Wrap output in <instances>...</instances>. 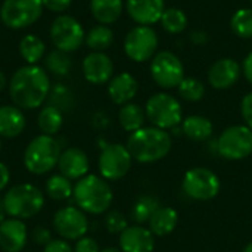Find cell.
Returning <instances> with one entry per match:
<instances>
[{
    "label": "cell",
    "instance_id": "8d00e7d4",
    "mask_svg": "<svg viewBox=\"0 0 252 252\" xmlns=\"http://www.w3.org/2000/svg\"><path fill=\"white\" fill-rule=\"evenodd\" d=\"M31 236H32V241H34L37 245H43V247H46L49 242L53 241V239H52V233H50L46 227H41V226L35 227V229L32 230Z\"/></svg>",
    "mask_w": 252,
    "mask_h": 252
},
{
    "label": "cell",
    "instance_id": "d6a6232c",
    "mask_svg": "<svg viewBox=\"0 0 252 252\" xmlns=\"http://www.w3.org/2000/svg\"><path fill=\"white\" fill-rule=\"evenodd\" d=\"M230 27L238 37L252 38V9H238L232 15Z\"/></svg>",
    "mask_w": 252,
    "mask_h": 252
},
{
    "label": "cell",
    "instance_id": "52a82bcc",
    "mask_svg": "<svg viewBox=\"0 0 252 252\" xmlns=\"http://www.w3.org/2000/svg\"><path fill=\"white\" fill-rule=\"evenodd\" d=\"M43 7L41 0H4L0 7V18L7 28L21 30L35 24Z\"/></svg>",
    "mask_w": 252,
    "mask_h": 252
},
{
    "label": "cell",
    "instance_id": "f1b7e54d",
    "mask_svg": "<svg viewBox=\"0 0 252 252\" xmlns=\"http://www.w3.org/2000/svg\"><path fill=\"white\" fill-rule=\"evenodd\" d=\"M84 41L93 52H103L111 47L114 41V32L108 25L99 24L86 34Z\"/></svg>",
    "mask_w": 252,
    "mask_h": 252
},
{
    "label": "cell",
    "instance_id": "f6af8a7d",
    "mask_svg": "<svg viewBox=\"0 0 252 252\" xmlns=\"http://www.w3.org/2000/svg\"><path fill=\"white\" fill-rule=\"evenodd\" d=\"M4 86H6V77H4V74L0 71V92L4 89Z\"/></svg>",
    "mask_w": 252,
    "mask_h": 252
},
{
    "label": "cell",
    "instance_id": "d590c367",
    "mask_svg": "<svg viewBox=\"0 0 252 252\" xmlns=\"http://www.w3.org/2000/svg\"><path fill=\"white\" fill-rule=\"evenodd\" d=\"M105 224L106 229L111 233H123L128 226H127V220L126 217L120 213V211H111L106 217H105Z\"/></svg>",
    "mask_w": 252,
    "mask_h": 252
},
{
    "label": "cell",
    "instance_id": "4fadbf2b",
    "mask_svg": "<svg viewBox=\"0 0 252 252\" xmlns=\"http://www.w3.org/2000/svg\"><path fill=\"white\" fill-rule=\"evenodd\" d=\"M133 157L127 146L114 143L108 145L99 157V170L105 180H120L123 179L130 167Z\"/></svg>",
    "mask_w": 252,
    "mask_h": 252
},
{
    "label": "cell",
    "instance_id": "484cf974",
    "mask_svg": "<svg viewBox=\"0 0 252 252\" xmlns=\"http://www.w3.org/2000/svg\"><path fill=\"white\" fill-rule=\"evenodd\" d=\"M118 120H120L121 127L126 131L134 133L143 127L145 120H146V112L140 105L130 102V103H126L121 106V109L118 112Z\"/></svg>",
    "mask_w": 252,
    "mask_h": 252
},
{
    "label": "cell",
    "instance_id": "ac0fdd59",
    "mask_svg": "<svg viewBox=\"0 0 252 252\" xmlns=\"http://www.w3.org/2000/svg\"><path fill=\"white\" fill-rule=\"evenodd\" d=\"M130 18L139 25H152L158 22L165 10L164 0H127L126 3Z\"/></svg>",
    "mask_w": 252,
    "mask_h": 252
},
{
    "label": "cell",
    "instance_id": "2e32d148",
    "mask_svg": "<svg viewBox=\"0 0 252 252\" xmlns=\"http://www.w3.org/2000/svg\"><path fill=\"white\" fill-rule=\"evenodd\" d=\"M241 77V65L232 58H223L216 61L208 69V81L217 90L230 89L238 83Z\"/></svg>",
    "mask_w": 252,
    "mask_h": 252
},
{
    "label": "cell",
    "instance_id": "3957f363",
    "mask_svg": "<svg viewBox=\"0 0 252 252\" xmlns=\"http://www.w3.org/2000/svg\"><path fill=\"white\" fill-rule=\"evenodd\" d=\"M72 196L81 211L103 214L112 202V189L103 177L90 174L75 183Z\"/></svg>",
    "mask_w": 252,
    "mask_h": 252
},
{
    "label": "cell",
    "instance_id": "f35d334b",
    "mask_svg": "<svg viewBox=\"0 0 252 252\" xmlns=\"http://www.w3.org/2000/svg\"><path fill=\"white\" fill-rule=\"evenodd\" d=\"M41 1H43V6L47 10L55 12V13L65 12L71 6V3H72V0H41Z\"/></svg>",
    "mask_w": 252,
    "mask_h": 252
},
{
    "label": "cell",
    "instance_id": "e575fe53",
    "mask_svg": "<svg viewBox=\"0 0 252 252\" xmlns=\"http://www.w3.org/2000/svg\"><path fill=\"white\" fill-rule=\"evenodd\" d=\"M71 66H72V61L69 59L66 52L56 49L46 56V68L55 75H59V77L66 75Z\"/></svg>",
    "mask_w": 252,
    "mask_h": 252
},
{
    "label": "cell",
    "instance_id": "c3c4849f",
    "mask_svg": "<svg viewBox=\"0 0 252 252\" xmlns=\"http://www.w3.org/2000/svg\"><path fill=\"white\" fill-rule=\"evenodd\" d=\"M0 149H1V140H0Z\"/></svg>",
    "mask_w": 252,
    "mask_h": 252
},
{
    "label": "cell",
    "instance_id": "ba28073f",
    "mask_svg": "<svg viewBox=\"0 0 252 252\" xmlns=\"http://www.w3.org/2000/svg\"><path fill=\"white\" fill-rule=\"evenodd\" d=\"M151 75L159 87L174 89L185 78V66L177 55L170 50H161L152 58Z\"/></svg>",
    "mask_w": 252,
    "mask_h": 252
},
{
    "label": "cell",
    "instance_id": "d6986e66",
    "mask_svg": "<svg viewBox=\"0 0 252 252\" xmlns=\"http://www.w3.org/2000/svg\"><path fill=\"white\" fill-rule=\"evenodd\" d=\"M58 168L62 176L69 180H80L89 171V158L78 148H68L61 154Z\"/></svg>",
    "mask_w": 252,
    "mask_h": 252
},
{
    "label": "cell",
    "instance_id": "7dc6e473",
    "mask_svg": "<svg viewBox=\"0 0 252 252\" xmlns=\"http://www.w3.org/2000/svg\"><path fill=\"white\" fill-rule=\"evenodd\" d=\"M244 252H252V242H251V244H248V245L245 247V250H244Z\"/></svg>",
    "mask_w": 252,
    "mask_h": 252
},
{
    "label": "cell",
    "instance_id": "4dcf8cb0",
    "mask_svg": "<svg viewBox=\"0 0 252 252\" xmlns=\"http://www.w3.org/2000/svg\"><path fill=\"white\" fill-rule=\"evenodd\" d=\"M159 22L168 34H180L188 27V16L179 7H168L164 10Z\"/></svg>",
    "mask_w": 252,
    "mask_h": 252
},
{
    "label": "cell",
    "instance_id": "e0dca14e",
    "mask_svg": "<svg viewBox=\"0 0 252 252\" xmlns=\"http://www.w3.org/2000/svg\"><path fill=\"white\" fill-rule=\"evenodd\" d=\"M28 241L27 226L22 220L6 219L0 223V250L3 252H21Z\"/></svg>",
    "mask_w": 252,
    "mask_h": 252
},
{
    "label": "cell",
    "instance_id": "83f0119b",
    "mask_svg": "<svg viewBox=\"0 0 252 252\" xmlns=\"http://www.w3.org/2000/svg\"><path fill=\"white\" fill-rule=\"evenodd\" d=\"M37 123H38V127L43 134L53 136L61 130V127L63 124V117H62L61 109H58L53 105H49L40 111Z\"/></svg>",
    "mask_w": 252,
    "mask_h": 252
},
{
    "label": "cell",
    "instance_id": "cb8c5ba5",
    "mask_svg": "<svg viewBox=\"0 0 252 252\" xmlns=\"http://www.w3.org/2000/svg\"><path fill=\"white\" fill-rule=\"evenodd\" d=\"M90 10L97 22L109 25L121 16L123 0H90Z\"/></svg>",
    "mask_w": 252,
    "mask_h": 252
},
{
    "label": "cell",
    "instance_id": "b9f144b4",
    "mask_svg": "<svg viewBox=\"0 0 252 252\" xmlns=\"http://www.w3.org/2000/svg\"><path fill=\"white\" fill-rule=\"evenodd\" d=\"M9 182H10V171H9V168L0 161V192L9 185Z\"/></svg>",
    "mask_w": 252,
    "mask_h": 252
},
{
    "label": "cell",
    "instance_id": "ab89813d",
    "mask_svg": "<svg viewBox=\"0 0 252 252\" xmlns=\"http://www.w3.org/2000/svg\"><path fill=\"white\" fill-rule=\"evenodd\" d=\"M241 112H242V117H244L247 126L252 130V92L248 93V94H245V97L242 99Z\"/></svg>",
    "mask_w": 252,
    "mask_h": 252
},
{
    "label": "cell",
    "instance_id": "7402d4cb",
    "mask_svg": "<svg viewBox=\"0 0 252 252\" xmlns=\"http://www.w3.org/2000/svg\"><path fill=\"white\" fill-rule=\"evenodd\" d=\"M25 128V117L18 106H0V137H18Z\"/></svg>",
    "mask_w": 252,
    "mask_h": 252
},
{
    "label": "cell",
    "instance_id": "5b68a950",
    "mask_svg": "<svg viewBox=\"0 0 252 252\" xmlns=\"http://www.w3.org/2000/svg\"><path fill=\"white\" fill-rule=\"evenodd\" d=\"M61 146L53 136L40 134L34 137L24 152L25 168L32 174H46L52 171L61 158Z\"/></svg>",
    "mask_w": 252,
    "mask_h": 252
},
{
    "label": "cell",
    "instance_id": "44dd1931",
    "mask_svg": "<svg viewBox=\"0 0 252 252\" xmlns=\"http://www.w3.org/2000/svg\"><path fill=\"white\" fill-rule=\"evenodd\" d=\"M108 93L111 100L117 105L130 103L137 93V81L128 72L118 74L117 77L111 78L108 86Z\"/></svg>",
    "mask_w": 252,
    "mask_h": 252
},
{
    "label": "cell",
    "instance_id": "60d3db41",
    "mask_svg": "<svg viewBox=\"0 0 252 252\" xmlns=\"http://www.w3.org/2000/svg\"><path fill=\"white\" fill-rule=\"evenodd\" d=\"M43 252H74V250L65 239H53L44 247Z\"/></svg>",
    "mask_w": 252,
    "mask_h": 252
},
{
    "label": "cell",
    "instance_id": "74e56055",
    "mask_svg": "<svg viewBox=\"0 0 252 252\" xmlns=\"http://www.w3.org/2000/svg\"><path fill=\"white\" fill-rule=\"evenodd\" d=\"M74 252H100L99 245L94 239L92 238H81L77 241Z\"/></svg>",
    "mask_w": 252,
    "mask_h": 252
},
{
    "label": "cell",
    "instance_id": "7a4b0ae2",
    "mask_svg": "<svg viewBox=\"0 0 252 252\" xmlns=\"http://www.w3.org/2000/svg\"><path fill=\"white\" fill-rule=\"evenodd\" d=\"M127 149L133 159L149 164L162 159L171 149L170 134L158 127H142L130 134Z\"/></svg>",
    "mask_w": 252,
    "mask_h": 252
},
{
    "label": "cell",
    "instance_id": "6da1fadb",
    "mask_svg": "<svg viewBox=\"0 0 252 252\" xmlns=\"http://www.w3.org/2000/svg\"><path fill=\"white\" fill-rule=\"evenodd\" d=\"M49 92V75L37 65H27L16 69L9 83L10 99L21 109H35L41 106Z\"/></svg>",
    "mask_w": 252,
    "mask_h": 252
},
{
    "label": "cell",
    "instance_id": "8992f818",
    "mask_svg": "<svg viewBox=\"0 0 252 252\" xmlns=\"http://www.w3.org/2000/svg\"><path fill=\"white\" fill-rule=\"evenodd\" d=\"M146 117L149 121L162 130L174 128L182 123L183 109L180 102L168 93H157L146 102Z\"/></svg>",
    "mask_w": 252,
    "mask_h": 252
},
{
    "label": "cell",
    "instance_id": "7bdbcfd3",
    "mask_svg": "<svg viewBox=\"0 0 252 252\" xmlns=\"http://www.w3.org/2000/svg\"><path fill=\"white\" fill-rule=\"evenodd\" d=\"M242 71H244V75L248 80V83L252 84V52L245 58L244 65H242Z\"/></svg>",
    "mask_w": 252,
    "mask_h": 252
},
{
    "label": "cell",
    "instance_id": "f546056e",
    "mask_svg": "<svg viewBox=\"0 0 252 252\" xmlns=\"http://www.w3.org/2000/svg\"><path fill=\"white\" fill-rule=\"evenodd\" d=\"M74 188L71 180L62 174H55L46 182V195L55 201H65L72 196Z\"/></svg>",
    "mask_w": 252,
    "mask_h": 252
},
{
    "label": "cell",
    "instance_id": "277c9868",
    "mask_svg": "<svg viewBox=\"0 0 252 252\" xmlns=\"http://www.w3.org/2000/svg\"><path fill=\"white\" fill-rule=\"evenodd\" d=\"M6 216L18 220H27L38 214L44 205L43 192L30 183L12 186L3 196Z\"/></svg>",
    "mask_w": 252,
    "mask_h": 252
},
{
    "label": "cell",
    "instance_id": "681fc988",
    "mask_svg": "<svg viewBox=\"0 0 252 252\" xmlns=\"http://www.w3.org/2000/svg\"><path fill=\"white\" fill-rule=\"evenodd\" d=\"M251 1H252V0H251Z\"/></svg>",
    "mask_w": 252,
    "mask_h": 252
},
{
    "label": "cell",
    "instance_id": "7c38bea8",
    "mask_svg": "<svg viewBox=\"0 0 252 252\" xmlns=\"http://www.w3.org/2000/svg\"><path fill=\"white\" fill-rule=\"evenodd\" d=\"M50 38L58 50L71 53L83 44L86 34L81 24L75 18L69 15H61L52 22Z\"/></svg>",
    "mask_w": 252,
    "mask_h": 252
},
{
    "label": "cell",
    "instance_id": "bcb514c9",
    "mask_svg": "<svg viewBox=\"0 0 252 252\" xmlns=\"http://www.w3.org/2000/svg\"><path fill=\"white\" fill-rule=\"evenodd\" d=\"M100 252H123L121 250H117V248H106V250H103V251Z\"/></svg>",
    "mask_w": 252,
    "mask_h": 252
},
{
    "label": "cell",
    "instance_id": "1f68e13d",
    "mask_svg": "<svg viewBox=\"0 0 252 252\" xmlns=\"http://www.w3.org/2000/svg\"><path fill=\"white\" fill-rule=\"evenodd\" d=\"M158 208H159V201L157 198L149 196V195L140 196L131 208V219L139 224L146 223V221L149 223L151 217Z\"/></svg>",
    "mask_w": 252,
    "mask_h": 252
},
{
    "label": "cell",
    "instance_id": "9a60e30c",
    "mask_svg": "<svg viewBox=\"0 0 252 252\" xmlns=\"http://www.w3.org/2000/svg\"><path fill=\"white\" fill-rule=\"evenodd\" d=\"M84 78L92 84H105L111 81L114 74V63L103 52L89 53L83 61Z\"/></svg>",
    "mask_w": 252,
    "mask_h": 252
},
{
    "label": "cell",
    "instance_id": "8fae6325",
    "mask_svg": "<svg viewBox=\"0 0 252 252\" xmlns=\"http://www.w3.org/2000/svg\"><path fill=\"white\" fill-rule=\"evenodd\" d=\"M158 35L149 25H137L128 31L124 40V52L134 62H146L157 55Z\"/></svg>",
    "mask_w": 252,
    "mask_h": 252
},
{
    "label": "cell",
    "instance_id": "5bb4252c",
    "mask_svg": "<svg viewBox=\"0 0 252 252\" xmlns=\"http://www.w3.org/2000/svg\"><path fill=\"white\" fill-rule=\"evenodd\" d=\"M56 233L65 241H78L84 238L89 229V220L77 207H63L53 217Z\"/></svg>",
    "mask_w": 252,
    "mask_h": 252
},
{
    "label": "cell",
    "instance_id": "d4e9b609",
    "mask_svg": "<svg viewBox=\"0 0 252 252\" xmlns=\"http://www.w3.org/2000/svg\"><path fill=\"white\" fill-rule=\"evenodd\" d=\"M182 130L188 139L193 142H204L213 134V123L202 115H190L183 121Z\"/></svg>",
    "mask_w": 252,
    "mask_h": 252
},
{
    "label": "cell",
    "instance_id": "4316f807",
    "mask_svg": "<svg viewBox=\"0 0 252 252\" xmlns=\"http://www.w3.org/2000/svg\"><path fill=\"white\" fill-rule=\"evenodd\" d=\"M19 53L28 65H35L44 58L46 46L40 37L28 34L19 43Z\"/></svg>",
    "mask_w": 252,
    "mask_h": 252
},
{
    "label": "cell",
    "instance_id": "9c48e42d",
    "mask_svg": "<svg viewBox=\"0 0 252 252\" xmlns=\"http://www.w3.org/2000/svg\"><path fill=\"white\" fill-rule=\"evenodd\" d=\"M219 154L232 161L244 159L252 154V130L248 126H232L217 140Z\"/></svg>",
    "mask_w": 252,
    "mask_h": 252
},
{
    "label": "cell",
    "instance_id": "30bf717a",
    "mask_svg": "<svg viewBox=\"0 0 252 252\" xmlns=\"http://www.w3.org/2000/svg\"><path fill=\"white\" fill-rule=\"evenodd\" d=\"M182 186L189 198L196 201H210L220 192V179L214 171L196 167L185 174Z\"/></svg>",
    "mask_w": 252,
    "mask_h": 252
},
{
    "label": "cell",
    "instance_id": "603a6c76",
    "mask_svg": "<svg viewBox=\"0 0 252 252\" xmlns=\"http://www.w3.org/2000/svg\"><path fill=\"white\" fill-rule=\"evenodd\" d=\"M179 223V214L171 207H159L149 220V230L155 236L170 235Z\"/></svg>",
    "mask_w": 252,
    "mask_h": 252
},
{
    "label": "cell",
    "instance_id": "ffe728a7",
    "mask_svg": "<svg viewBox=\"0 0 252 252\" xmlns=\"http://www.w3.org/2000/svg\"><path fill=\"white\" fill-rule=\"evenodd\" d=\"M120 248L123 252H152L155 248L154 233L142 226H128L120 235Z\"/></svg>",
    "mask_w": 252,
    "mask_h": 252
},
{
    "label": "cell",
    "instance_id": "ee69618b",
    "mask_svg": "<svg viewBox=\"0 0 252 252\" xmlns=\"http://www.w3.org/2000/svg\"><path fill=\"white\" fill-rule=\"evenodd\" d=\"M190 40H192L195 44H202V43H205V41L208 40V37H207V34L202 32V31H195V32L190 34Z\"/></svg>",
    "mask_w": 252,
    "mask_h": 252
},
{
    "label": "cell",
    "instance_id": "836d02e7",
    "mask_svg": "<svg viewBox=\"0 0 252 252\" xmlns=\"http://www.w3.org/2000/svg\"><path fill=\"white\" fill-rule=\"evenodd\" d=\"M179 94L188 102H199L205 96V86L201 80L193 77H185L177 87Z\"/></svg>",
    "mask_w": 252,
    "mask_h": 252
}]
</instances>
